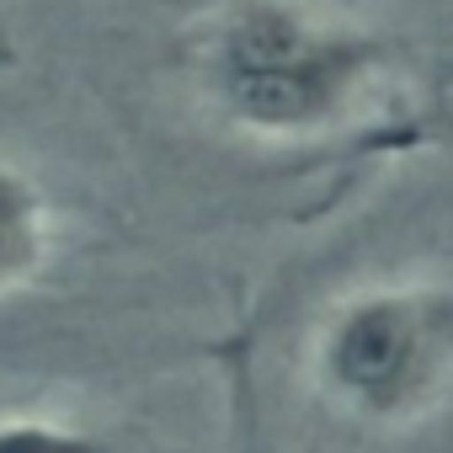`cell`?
Listing matches in <instances>:
<instances>
[{"label":"cell","instance_id":"cell-1","mask_svg":"<svg viewBox=\"0 0 453 453\" xmlns=\"http://www.w3.org/2000/svg\"><path fill=\"white\" fill-rule=\"evenodd\" d=\"M389 70L384 43L310 0H235L203 38L208 107L246 139L310 144L347 128Z\"/></svg>","mask_w":453,"mask_h":453},{"label":"cell","instance_id":"cell-2","mask_svg":"<svg viewBox=\"0 0 453 453\" xmlns=\"http://www.w3.org/2000/svg\"><path fill=\"white\" fill-rule=\"evenodd\" d=\"M310 389L368 432H405L453 400V283L373 278L326 304L304 347Z\"/></svg>","mask_w":453,"mask_h":453},{"label":"cell","instance_id":"cell-3","mask_svg":"<svg viewBox=\"0 0 453 453\" xmlns=\"http://www.w3.org/2000/svg\"><path fill=\"white\" fill-rule=\"evenodd\" d=\"M54 251V203L43 181L0 155V299L27 288Z\"/></svg>","mask_w":453,"mask_h":453},{"label":"cell","instance_id":"cell-4","mask_svg":"<svg viewBox=\"0 0 453 453\" xmlns=\"http://www.w3.org/2000/svg\"><path fill=\"white\" fill-rule=\"evenodd\" d=\"M0 453H123V448L102 426L54 411H6L0 416Z\"/></svg>","mask_w":453,"mask_h":453}]
</instances>
